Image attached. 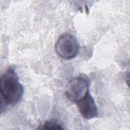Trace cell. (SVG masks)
<instances>
[{
    "mask_svg": "<svg viewBox=\"0 0 130 130\" xmlns=\"http://www.w3.org/2000/svg\"><path fill=\"white\" fill-rule=\"evenodd\" d=\"M0 90L2 102L4 105H14L19 101L23 87L13 69H8L1 76Z\"/></svg>",
    "mask_w": 130,
    "mask_h": 130,
    "instance_id": "obj_1",
    "label": "cell"
},
{
    "mask_svg": "<svg viewBox=\"0 0 130 130\" xmlns=\"http://www.w3.org/2000/svg\"><path fill=\"white\" fill-rule=\"evenodd\" d=\"M76 103L80 114L84 118L90 119L98 116V108L89 92Z\"/></svg>",
    "mask_w": 130,
    "mask_h": 130,
    "instance_id": "obj_4",
    "label": "cell"
},
{
    "mask_svg": "<svg viewBox=\"0 0 130 130\" xmlns=\"http://www.w3.org/2000/svg\"><path fill=\"white\" fill-rule=\"evenodd\" d=\"M55 49L60 57L69 60L76 56L78 51V45L76 39L73 36L64 34L57 39Z\"/></svg>",
    "mask_w": 130,
    "mask_h": 130,
    "instance_id": "obj_2",
    "label": "cell"
},
{
    "mask_svg": "<svg viewBox=\"0 0 130 130\" xmlns=\"http://www.w3.org/2000/svg\"><path fill=\"white\" fill-rule=\"evenodd\" d=\"M41 129H63L62 125L57 121L51 120L46 121L41 126L38 128Z\"/></svg>",
    "mask_w": 130,
    "mask_h": 130,
    "instance_id": "obj_5",
    "label": "cell"
},
{
    "mask_svg": "<svg viewBox=\"0 0 130 130\" xmlns=\"http://www.w3.org/2000/svg\"><path fill=\"white\" fill-rule=\"evenodd\" d=\"M89 92L88 81L83 77H78L72 79L67 85L66 94L71 101L76 103L83 98Z\"/></svg>",
    "mask_w": 130,
    "mask_h": 130,
    "instance_id": "obj_3",
    "label": "cell"
}]
</instances>
